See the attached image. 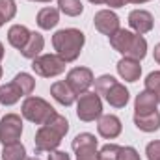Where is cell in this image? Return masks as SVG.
I'll use <instances>...</instances> for the list:
<instances>
[{"instance_id": "6da1fadb", "label": "cell", "mask_w": 160, "mask_h": 160, "mask_svg": "<svg viewBox=\"0 0 160 160\" xmlns=\"http://www.w3.org/2000/svg\"><path fill=\"white\" fill-rule=\"evenodd\" d=\"M84 34L77 28H65L60 30L52 36V45L54 50L58 52V56L67 63V62H75L80 56V50L84 47Z\"/></svg>"}, {"instance_id": "7a4b0ae2", "label": "cell", "mask_w": 160, "mask_h": 160, "mask_svg": "<svg viewBox=\"0 0 160 160\" xmlns=\"http://www.w3.org/2000/svg\"><path fill=\"white\" fill-rule=\"evenodd\" d=\"M54 114V108L41 97H26L22 102V116L36 125H45Z\"/></svg>"}, {"instance_id": "3957f363", "label": "cell", "mask_w": 160, "mask_h": 160, "mask_svg": "<svg viewBox=\"0 0 160 160\" xmlns=\"http://www.w3.org/2000/svg\"><path fill=\"white\" fill-rule=\"evenodd\" d=\"M77 114L82 121H95L102 114V102L99 93L95 91H86L82 93L77 104Z\"/></svg>"}, {"instance_id": "277c9868", "label": "cell", "mask_w": 160, "mask_h": 160, "mask_svg": "<svg viewBox=\"0 0 160 160\" xmlns=\"http://www.w3.org/2000/svg\"><path fill=\"white\" fill-rule=\"evenodd\" d=\"M32 69L36 71V75L50 78V77H58L65 71V62L58 54H45V56L34 58Z\"/></svg>"}, {"instance_id": "5b68a950", "label": "cell", "mask_w": 160, "mask_h": 160, "mask_svg": "<svg viewBox=\"0 0 160 160\" xmlns=\"http://www.w3.org/2000/svg\"><path fill=\"white\" fill-rule=\"evenodd\" d=\"M22 134V121L17 114H8L0 121V142L4 145L17 143Z\"/></svg>"}, {"instance_id": "8992f818", "label": "cell", "mask_w": 160, "mask_h": 160, "mask_svg": "<svg viewBox=\"0 0 160 160\" xmlns=\"http://www.w3.org/2000/svg\"><path fill=\"white\" fill-rule=\"evenodd\" d=\"M73 149L77 151V160H99L97 140L93 134L84 132L73 140Z\"/></svg>"}, {"instance_id": "52a82bcc", "label": "cell", "mask_w": 160, "mask_h": 160, "mask_svg": "<svg viewBox=\"0 0 160 160\" xmlns=\"http://www.w3.org/2000/svg\"><path fill=\"white\" fill-rule=\"evenodd\" d=\"M62 134L54 130L48 125H41V128L36 134V153H45V151H56V147L62 142Z\"/></svg>"}, {"instance_id": "ba28073f", "label": "cell", "mask_w": 160, "mask_h": 160, "mask_svg": "<svg viewBox=\"0 0 160 160\" xmlns=\"http://www.w3.org/2000/svg\"><path fill=\"white\" fill-rule=\"evenodd\" d=\"M69 88L77 93V95H82L89 89V86L93 84V73L88 69V67H75L69 71L67 75V80Z\"/></svg>"}, {"instance_id": "9c48e42d", "label": "cell", "mask_w": 160, "mask_h": 160, "mask_svg": "<svg viewBox=\"0 0 160 160\" xmlns=\"http://www.w3.org/2000/svg\"><path fill=\"white\" fill-rule=\"evenodd\" d=\"M93 22H95V28H97L101 34L108 36V38H110L114 32L119 30V17H118L114 11H110V9H101V11H97L95 17H93Z\"/></svg>"}, {"instance_id": "30bf717a", "label": "cell", "mask_w": 160, "mask_h": 160, "mask_svg": "<svg viewBox=\"0 0 160 160\" xmlns=\"http://www.w3.org/2000/svg\"><path fill=\"white\" fill-rule=\"evenodd\" d=\"M128 24L138 36H143L153 30V15L145 9H134L128 15Z\"/></svg>"}, {"instance_id": "8fae6325", "label": "cell", "mask_w": 160, "mask_h": 160, "mask_svg": "<svg viewBox=\"0 0 160 160\" xmlns=\"http://www.w3.org/2000/svg\"><path fill=\"white\" fill-rule=\"evenodd\" d=\"M97 130L102 138L106 140H114L121 134V121L119 118L116 116H101L99 118V123H97Z\"/></svg>"}, {"instance_id": "7c38bea8", "label": "cell", "mask_w": 160, "mask_h": 160, "mask_svg": "<svg viewBox=\"0 0 160 160\" xmlns=\"http://www.w3.org/2000/svg\"><path fill=\"white\" fill-rule=\"evenodd\" d=\"M157 104H158V99L153 91L145 89L142 91L138 97H136V104H134V110L136 114L134 116H145V114H151L157 110Z\"/></svg>"}, {"instance_id": "4fadbf2b", "label": "cell", "mask_w": 160, "mask_h": 160, "mask_svg": "<svg viewBox=\"0 0 160 160\" xmlns=\"http://www.w3.org/2000/svg\"><path fill=\"white\" fill-rule=\"evenodd\" d=\"M118 73L121 78H125L127 82H136L142 75V65L138 60L132 58H123L118 63Z\"/></svg>"}, {"instance_id": "5bb4252c", "label": "cell", "mask_w": 160, "mask_h": 160, "mask_svg": "<svg viewBox=\"0 0 160 160\" xmlns=\"http://www.w3.org/2000/svg\"><path fill=\"white\" fill-rule=\"evenodd\" d=\"M50 95L63 106H71L77 99V93L69 88L67 82H54L50 86Z\"/></svg>"}, {"instance_id": "9a60e30c", "label": "cell", "mask_w": 160, "mask_h": 160, "mask_svg": "<svg viewBox=\"0 0 160 160\" xmlns=\"http://www.w3.org/2000/svg\"><path fill=\"white\" fill-rule=\"evenodd\" d=\"M104 99L108 101L110 106H114V108H123V106L128 102V89H127L123 84L116 82V84L104 93Z\"/></svg>"}, {"instance_id": "2e32d148", "label": "cell", "mask_w": 160, "mask_h": 160, "mask_svg": "<svg viewBox=\"0 0 160 160\" xmlns=\"http://www.w3.org/2000/svg\"><path fill=\"white\" fill-rule=\"evenodd\" d=\"M30 34H32V32H30L26 26H22V24H13V26L9 28V32H8V41H9L11 47L22 50L24 45L30 39Z\"/></svg>"}, {"instance_id": "e0dca14e", "label": "cell", "mask_w": 160, "mask_h": 160, "mask_svg": "<svg viewBox=\"0 0 160 160\" xmlns=\"http://www.w3.org/2000/svg\"><path fill=\"white\" fill-rule=\"evenodd\" d=\"M134 36H136V34H132V32H128V30L119 28L118 32H114V34L110 36V45H112L118 52L127 54V52H128V48H130V45H132V41H134Z\"/></svg>"}, {"instance_id": "ac0fdd59", "label": "cell", "mask_w": 160, "mask_h": 160, "mask_svg": "<svg viewBox=\"0 0 160 160\" xmlns=\"http://www.w3.org/2000/svg\"><path fill=\"white\" fill-rule=\"evenodd\" d=\"M134 125L143 132H155L160 128V114L155 110L145 116H134Z\"/></svg>"}, {"instance_id": "d6986e66", "label": "cell", "mask_w": 160, "mask_h": 160, "mask_svg": "<svg viewBox=\"0 0 160 160\" xmlns=\"http://www.w3.org/2000/svg\"><path fill=\"white\" fill-rule=\"evenodd\" d=\"M43 45H45L43 36L38 34V32H32V34H30V39L24 45V48L21 50V54H22L24 58H28V60H34V58H38V54L43 50Z\"/></svg>"}, {"instance_id": "ffe728a7", "label": "cell", "mask_w": 160, "mask_h": 160, "mask_svg": "<svg viewBox=\"0 0 160 160\" xmlns=\"http://www.w3.org/2000/svg\"><path fill=\"white\" fill-rule=\"evenodd\" d=\"M60 22V13L56 8H43L38 13V26L43 30H50Z\"/></svg>"}, {"instance_id": "44dd1931", "label": "cell", "mask_w": 160, "mask_h": 160, "mask_svg": "<svg viewBox=\"0 0 160 160\" xmlns=\"http://www.w3.org/2000/svg\"><path fill=\"white\" fill-rule=\"evenodd\" d=\"M21 89L15 86V82H9L6 86H0V102L6 104V106H11L15 104L19 99H21Z\"/></svg>"}, {"instance_id": "7402d4cb", "label": "cell", "mask_w": 160, "mask_h": 160, "mask_svg": "<svg viewBox=\"0 0 160 160\" xmlns=\"http://www.w3.org/2000/svg\"><path fill=\"white\" fill-rule=\"evenodd\" d=\"M145 54H147V41L143 39L142 36H134V41H132V45H130V48H128V52L125 54V58H132V60H143L145 58Z\"/></svg>"}, {"instance_id": "603a6c76", "label": "cell", "mask_w": 160, "mask_h": 160, "mask_svg": "<svg viewBox=\"0 0 160 160\" xmlns=\"http://www.w3.org/2000/svg\"><path fill=\"white\" fill-rule=\"evenodd\" d=\"M2 158L4 160H26V149L22 143H9V145H4V151H2Z\"/></svg>"}, {"instance_id": "cb8c5ba5", "label": "cell", "mask_w": 160, "mask_h": 160, "mask_svg": "<svg viewBox=\"0 0 160 160\" xmlns=\"http://www.w3.org/2000/svg\"><path fill=\"white\" fill-rule=\"evenodd\" d=\"M13 82H15V86L21 89L22 95H30V93L34 91V86H36V80L32 78L28 73H19V75L13 78Z\"/></svg>"}, {"instance_id": "d4e9b609", "label": "cell", "mask_w": 160, "mask_h": 160, "mask_svg": "<svg viewBox=\"0 0 160 160\" xmlns=\"http://www.w3.org/2000/svg\"><path fill=\"white\" fill-rule=\"evenodd\" d=\"M58 6L69 17H77V15L82 13V9H84V6H82L80 0H58Z\"/></svg>"}, {"instance_id": "484cf974", "label": "cell", "mask_w": 160, "mask_h": 160, "mask_svg": "<svg viewBox=\"0 0 160 160\" xmlns=\"http://www.w3.org/2000/svg\"><path fill=\"white\" fill-rule=\"evenodd\" d=\"M45 125L52 127V128H54V130H58L62 136H65V134H67V130H69V121L65 119L63 116H60V114H54V116L47 121Z\"/></svg>"}, {"instance_id": "4316f807", "label": "cell", "mask_w": 160, "mask_h": 160, "mask_svg": "<svg viewBox=\"0 0 160 160\" xmlns=\"http://www.w3.org/2000/svg\"><path fill=\"white\" fill-rule=\"evenodd\" d=\"M118 80L114 78V77H110V75H102V77H99V78L95 80V93H99V95H104L114 84H116Z\"/></svg>"}, {"instance_id": "83f0119b", "label": "cell", "mask_w": 160, "mask_h": 160, "mask_svg": "<svg viewBox=\"0 0 160 160\" xmlns=\"http://www.w3.org/2000/svg\"><path fill=\"white\" fill-rule=\"evenodd\" d=\"M145 89L153 91V93L157 95L158 102H160V71H155V73H151V75L145 78Z\"/></svg>"}, {"instance_id": "f1b7e54d", "label": "cell", "mask_w": 160, "mask_h": 160, "mask_svg": "<svg viewBox=\"0 0 160 160\" xmlns=\"http://www.w3.org/2000/svg\"><path fill=\"white\" fill-rule=\"evenodd\" d=\"M17 13V6L13 0H0V15L4 17V21L13 19Z\"/></svg>"}, {"instance_id": "f546056e", "label": "cell", "mask_w": 160, "mask_h": 160, "mask_svg": "<svg viewBox=\"0 0 160 160\" xmlns=\"http://www.w3.org/2000/svg\"><path fill=\"white\" fill-rule=\"evenodd\" d=\"M118 155H119V145L108 143L99 151V160H118Z\"/></svg>"}, {"instance_id": "4dcf8cb0", "label": "cell", "mask_w": 160, "mask_h": 160, "mask_svg": "<svg viewBox=\"0 0 160 160\" xmlns=\"http://www.w3.org/2000/svg\"><path fill=\"white\" fill-rule=\"evenodd\" d=\"M118 160H140V155L134 147H119Z\"/></svg>"}, {"instance_id": "1f68e13d", "label": "cell", "mask_w": 160, "mask_h": 160, "mask_svg": "<svg viewBox=\"0 0 160 160\" xmlns=\"http://www.w3.org/2000/svg\"><path fill=\"white\" fill-rule=\"evenodd\" d=\"M145 155L149 160H160V142H151L145 149Z\"/></svg>"}, {"instance_id": "d6a6232c", "label": "cell", "mask_w": 160, "mask_h": 160, "mask_svg": "<svg viewBox=\"0 0 160 160\" xmlns=\"http://www.w3.org/2000/svg\"><path fill=\"white\" fill-rule=\"evenodd\" d=\"M48 160H71V158H69V155L63 153V151H50Z\"/></svg>"}, {"instance_id": "836d02e7", "label": "cell", "mask_w": 160, "mask_h": 160, "mask_svg": "<svg viewBox=\"0 0 160 160\" xmlns=\"http://www.w3.org/2000/svg\"><path fill=\"white\" fill-rule=\"evenodd\" d=\"M130 0H106V4L110 6V8H121V6H125V4H128Z\"/></svg>"}, {"instance_id": "e575fe53", "label": "cell", "mask_w": 160, "mask_h": 160, "mask_svg": "<svg viewBox=\"0 0 160 160\" xmlns=\"http://www.w3.org/2000/svg\"><path fill=\"white\" fill-rule=\"evenodd\" d=\"M155 60H157V63H160V43L155 47Z\"/></svg>"}, {"instance_id": "d590c367", "label": "cell", "mask_w": 160, "mask_h": 160, "mask_svg": "<svg viewBox=\"0 0 160 160\" xmlns=\"http://www.w3.org/2000/svg\"><path fill=\"white\" fill-rule=\"evenodd\" d=\"M91 4H106V0H89Z\"/></svg>"}, {"instance_id": "8d00e7d4", "label": "cell", "mask_w": 160, "mask_h": 160, "mask_svg": "<svg viewBox=\"0 0 160 160\" xmlns=\"http://www.w3.org/2000/svg\"><path fill=\"white\" fill-rule=\"evenodd\" d=\"M4 58V47H2V43H0V60Z\"/></svg>"}, {"instance_id": "74e56055", "label": "cell", "mask_w": 160, "mask_h": 160, "mask_svg": "<svg viewBox=\"0 0 160 160\" xmlns=\"http://www.w3.org/2000/svg\"><path fill=\"white\" fill-rule=\"evenodd\" d=\"M130 2H134V4H143V2H149V0H130Z\"/></svg>"}, {"instance_id": "f35d334b", "label": "cell", "mask_w": 160, "mask_h": 160, "mask_svg": "<svg viewBox=\"0 0 160 160\" xmlns=\"http://www.w3.org/2000/svg\"><path fill=\"white\" fill-rule=\"evenodd\" d=\"M2 24H4V17L0 15V28H2Z\"/></svg>"}, {"instance_id": "ab89813d", "label": "cell", "mask_w": 160, "mask_h": 160, "mask_svg": "<svg viewBox=\"0 0 160 160\" xmlns=\"http://www.w3.org/2000/svg\"><path fill=\"white\" fill-rule=\"evenodd\" d=\"M36 2H50V0H36Z\"/></svg>"}, {"instance_id": "60d3db41", "label": "cell", "mask_w": 160, "mask_h": 160, "mask_svg": "<svg viewBox=\"0 0 160 160\" xmlns=\"http://www.w3.org/2000/svg\"><path fill=\"white\" fill-rule=\"evenodd\" d=\"M26 160H39V158H26Z\"/></svg>"}, {"instance_id": "b9f144b4", "label": "cell", "mask_w": 160, "mask_h": 160, "mask_svg": "<svg viewBox=\"0 0 160 160\" xmlns=\"http://www.w3.org/2000/svg\"><path fill=\"white\" fill-rule=\"evenodd\" d=\"M0 77H2V67H0Z\"/></svg>"}]
</instances>
